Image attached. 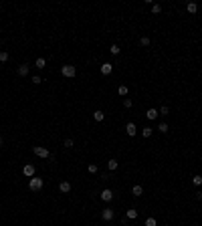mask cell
<instances>
[{
	"mask_svg": "<svg viewBox=\"0 0 202 226\" xmlns=\"http://www.w3.org/2000/svg\"><path fill=\"white\" fill-rule=\"evenodd\" d=\"M43 186H45V182H43V178H31L28 180V188L33 190V192H39V190H43Z\"/></svg>",
	"mask_w": 202,
	"mask_h": 226,
	"instance_id": "cell-1",
	"label": "cell"
},
{
	"mask_svg": "<svg viewBox=\"0 0 202 226\" xmlns=\"http://www.w3.org/2000/svg\"><path fill=\"white\" fill-rule=\"evenodd\" d=\"M61 73H63V77L73 79V77L77 75V69H75V65H63V67H61Z\"/></svg>",
	"mask_w": 202,
	"mask_h": 226,
	"instance_id": "cell-2",
	"label": "cell"
},
{
	"mask_svg": "<svg viewBox=\"0 0 202 226\" xmlns=\"http://www.w3.org/2000/svg\"><path fill=\"white\" fill-rule=\"evenodd\" d=\"M33 151H34V156H39V158H51V151L43 146H34Z\"/></svg>",
	"mask_w": 202,
	"mask_h": 226,
	"instance_id": "cell-3",
	"label": "cell"
},
{
	"mask_svg": "<svg viewBox=\"0 0 202 226\" xmlns=\"http://www.w3.org/2000/svg\"><path fill=\"white\" fill-rule=\"evenodd\" d=\"M113 216H115V212H113V208H103V212H101V218H103L105 222H109V220H113Z\"/></svg>",
	"mask_w": 202,
	"mask_h": 226,
	"instance_id": "cell-4",
	"label": "cell"
},
{
	"mask_svg": "<svg viewBox=\"0 0 202 226\" xmlns=\"http://www.w3.org/2000/svg\"><path fill=\"white\" fill-rule=\"evenodd\" d=\"M101 200H103V202H111L113 200V192L109 188H103V190H101Z\"/></svg>",
	"mask_w": 202,
	"mask_h": 226,
	"instance_id": "cell-5",
	"label": "cell"
},
{
	"mask_svg": "<svg viewBox=\"0 0 202 226\" xmlns=\"http://www.w3.org/2000/svg\"><path fill=\"white\" fill-rule=\"evenodd\" d=\"M23 174L26 176V178H34V166L33 164H26L23 168Z\"/></svg>",
	"mask_w": 202,
	"mask_h": 226,
	"instance_id": "cell-6",
	"label": "cell"
},
{
	"mask_svg": "<svg viewBox=\"0 0 202 226\" xmlns=\"http://www.w3.org/2000/svg\"><path fill=\"white\" fill-rule=\"evenodd\" d=\"M125 133H127L129 137H134L135 133H137V127H135V123H127V125H125Z\"/></svg>",
	"mask_w": 202,
	"mask_h": 226,
	"instance_id": "cell-7",
	"label": "cell"
},
{
	"mask_svg": "<svg viewBox=\"0 0 202 226\" xmlns=\"http://www.w3.org/2000/svg\"><path fill=\"white\" fill-rule=\"evenodd\" d=\"M111 71H113L111 63H103V65H101V75H111Z\"/></svg>",
	"mask_w": 202,
	"mask_h": 226,
	"instance_id": "cell-8",
	"label": "cell"
},
{
	"mask_svg": "<svg viewBox=\"0 0 202 226\" xmlns=\"http://www.w3.org/2000/svg\"><path fill=\"white\" fill-rule=\"evenodd\" d=\"M59 190L63 194H67V192H71V182H67V180H63L61 184H59Z\"/></svg>",
	"mask_w": 202,
	"mask_h": 226,
	"instance_id": "cell-9",
	"label": "cell"
},
{
	"mask_svg": "<svg viewBox=\"0 0 202 226\" xmlns=\"http://www.w3.org/2000/svg\"><path fill=\"white\" fill-rule=\"evenodd\" d=\"M28 71H31V65H20V67L16 69V73H18L20 77H26V75H28Z\"/></svg>",
	"mask_w": 202,
	"mask_h": 226,
	"instance_id": "cell-10",
	"label": "cell"
},
{
	"mask_svg": "<svg viewBox=\"0 0 202 226\" xmlns=\"http://www.w3.org/2000/svg\"><path fill=\"white\" fill-rule=\"evenodd\" d=\"M132 194H134L135 198H140V196H142V194H144V188H142V186H140V184H135L134 188H132Z\"/></svg>",
	"mask_w": 202,
	"mask_h": 226,
	"instance_id": "cell-11",
	"label": "cell"
},
{
	"mask_svg": "<svg viewBox=\"0 0 202 226\" xmlns=\"http://www.w3.org/2000/svg\"><path fill=\"white\" fill-rule=\"evenodd\" d=\"M158 115H160V113H158V109H148V111H146V117L150 119V121H154Z\"/></svg>",
	"mask_w": 202,
	"mask_h": 226,
	"instance_id": "cell-12",
	"label": "cell"
},
{
	"mask_svg": "<svg viewBox=\"0 0 202 226\" xmlns=\"http://www.w3.org/2000/svg\"><path fill=\"white\" fill-rule=\"evenodd\" d=\"M93 119H95V121H103V119H105V113L101 111V109L93 111Z\"/></svg>",
	"mask_w": 202,
	"mask_h": 226,
	"instance_id": "cell-13",
	"label": "cell"
},
{
	"mask_svg": "<svg viewBox=\"0 0 202 226\" xmlns=\"http://www.w3.org/2000/svg\"><path fill=\"white\" fill-rule=\"evenodd\" d=\"M186 10L190 12V14H194V12H198V4H196V2H188V6H186Z\"/></svg>",
	"mask_w": 202,
	"mask_h": 226,
	"instance_id": "cell-14",
	"label": "cell"
},
{
	"mask_svg": "<svg viewBox=\"0 0 202 226\" xmlns=\"http://www.w3.org/2000/svg\"><path fill=\"white\" fill-rule=\"evenodd\" d=\"M125 218H129V220H135V218H137V210H135V208L127 210V212H125Z\"/></svg>",
	"mask_w": 202,
	"mask_h": 226,
	"instance_id": "cell-15",
	"label": "cell"
},
{
	"mask_svg": "<svg viewBox=\"0 0 202 226\" xmlns=\"http://www.w3.org/2000/svg\"><path fill=\"white\" fill-rule=\"evenodd\" d=\"M34 65H36V69H45V67H47V61H45V59H43V56H39Z\"/></svg>",
	"mask_w": 202,
	"mask_h": 226,
	"instance_id": "cell-16",
	"label": "cell"
},
{
	"mask_svg": "<svg viewBox=\"0 0 202 226\" xmlns=\"http://www.w3.org/2000/svg\"><path fill=\"white\" fill-rule=\"evenodd\" d=\"M107 168L111 170V172H115V170H117V159H109V162H107Z\"/></svg>",
	"mask_w": 202,
	"mask_h": 226,
	"instance_id": "cell-17",
	"label": "cell"
},
{
	"mask_svg": "<svg viewBox=\"0 0 202 226\" xmlns=\"http://www.w3.org/2000/svg\"><path fill=\"white\" fill-rule=\"evenodd\" d=\"M152 133H154V129H152V127H144V129H142V135H144V137H150Z\"/></svg>",
	"mask_w": 202,
	"mask_h": 226,
	"instance_id": "cell-18",
	"label": "cell"
},
{
	"mask_svg": "<svg viewBox=\"0 0 202 226\" xmlns=\"http://www.w3.org/2000/svg\"><path fill=\"white\" fill-rule=\"evenodd\" d=\"M168 129H170L168 123H160L158 125V131H162V133H168Z\"/></svg>",
	"mask_w": 202,
	"mask_h": 226,
	"instance_id": "cell-19",
	"label": "cell"
},
{
	"mask_svg": "<svg viewBox=\"0 0 202 226\" xmlns=\"http://www.w3.org/2000/svg\"><path fill=\"white\" fill-rule=\"evenodd\" d=\"M119 51H121V49H119L117 45H111V46H109V53H111V55H119Z\"/></svg>",
	"mask_w": 202,
	"mask_h": 226,
	"instance_id": "cell-20",
	"label": "cell"
},
{
	"mask_svg": "<svg viewBox=\"0 0 202 226\" xmlns=\"http://www.w3.org/2000/svg\"><path fill=\"white\" fill-rule=\"evenodd\" d=\"M140 45L142 46H150V36H142V38H140Z\"/></svg>",
	"mask_w": 202,
	"mask_h": 226,
	"instance_id": "cell-21",
	"label": "cell"
},
{
	"mask_svg": "<svg viewBox=\"0 0 202 226\" xmlns=\"http://www.w3.org/2000/svg\"><path fill=\"white\" fill-rule=\"evenodd\" d=\"M63 146H65V147H69V149H71V147L75 146V141H73V139H71V137H67V139H65V141H63Z\"/></svg>",
	"mask_w": 202,
	"mask_h": 226,
	"instance_id": "cell-22",
	"label": "cell"
},
{
	"mask_svg": "<svg viewBox=\"0 0 202 226\" xmlns=\"http://www.w3.org/2000/svg\"><path fill=\"white\" fill-rule=\"evenodd\" d=\"M97 164H89V166H87V172H89V174H95V172H97Z\"/></svg>",
	"mask_w": 202,
	"mask_h": 226,
	"instance_id": "cell-23",
	"label": "cell"
},
{
	"mask_svg": "<svg viewBox=\"0 0 202 226\" xmlns=\"http://www.w3.org/2000/svg\"><path fill=\"white\" fill-rule=\"evenodd\" d=\"M192 184H194V186H200L202 184V176H194V178H192Z\"/></svg>",
	"mask_w": 202,
	"mask_h": 226,
	"instance_id": "cell-24",
	"label": "cell"
},
{
	"mask_svg": "<svg viewBox=\"0 0 202 226\" xmlns=\"http://www.w3.org/2000/svg\"><path fill=\"white\" fill-rule=\"evenodd\" d=\"M152 12H154V14H160V12H162V6H160V4H152Z\"/></svg>",
	"mask_w": 202,
	"mask_h": 226,
	"instance_id": "cell-25",
	"label": "cell"
},
{
	"mask_svg": "<svg viewBox=\"0 0 202 226\" xmlns=\"http://www.w3.org/2000/svg\"><path fill=\"white\" fill-rule=\"evenodd\" d=\"M117 93H119V95H127V87H125V85H119V87H117Z\"/></svg>",
	"mask_w": 202,
	"mask_h": 226,
	"instance_id": "cell-26",
	"label": "cell"
},
{
	"mask_svg": "<svg viewBox=\"0 0 202 226\" xmlns=\"http://www.w3.org/2000/svg\"><path fill=\"white\" fill-rule=\"evenodd\" d=\"M144 226H156V218H152V216L146 218V224H144Z\"/></svg>",
	"mask_w": 202,
	"mask_h": 226,
	"instance_id": "cell-27",
	"label": "cell"
},
{
	"mask_svg": "<svg viewBox=\"0 0 202 226\" xmlns=\"http://www.w3.org/2000/svg\"><path fill=\"white\" fill-rule=\"evenodd\" d=\"M6 61H8V53L2 51V53H0V63H6Z\"/></svg>",
	"mask_w": 202,
	"mask_h": 226,
	"instance_id": "cell-28",
	"label": "cell"
},
{
	"mask_svg": "<svg viewBox=\"0 0 202 226\" xmlns=\"http://www.w3.org/2000/svg\"><path fill=\"white\" fill-rule=\"evenodd\" d=\"M158 113H160V115H168V113H170V109L166 107V105H164V107H162V109H160Z\"/></svg>",
	"mask_w": 202,
	"mask_h": 226,
	"instance_id": "cell-29",
	"label": "cell"
},
{
	"mask_svg": "<svg viewBox=\"0 0 202 226\" xmlns=\"http://www.w3.org/2000/svg\"><path fill=\"white\" fill-rule=\"evenodd\" d=\"M132 105H134V101H132V99H124V107H127V109H129Z\"/></svg>",
	"mask_w": 202,
	"mask_h": 226,
	"instance_id": "cell-30",
	"label": "cell"
},
{
	"mask_svg": "<svg viewBox=\"0 0 202 226\" xmlns=\"http://www.w3.org/2000/svg\"><path fill=\"white\" fill-rule=\"evenodd\" d=\"M31 81H33L34 85H39V83H41V81H43V79H41V77H39V75H34V77H33V79H31Z\"/></svg>",
	"mask_w": 202,
	"mask_h": 226,
	"instance_id": "cell-31",
	"label": "cell"
},
{
	"mask_svg": "<svg viewBox=\"0 0 202 226\" xmlns=\"http://www.w3.org/2000/svg\"><path fill=\"white\" fill-rule=\"evenodd\" d=\"M166 226H168V224H166Z\"/></svg>",
	"mask_w": 202,
	"mask_h": 226,
	"instance_id": "cell-32",
	"label": "cell"
}]
</instances>
